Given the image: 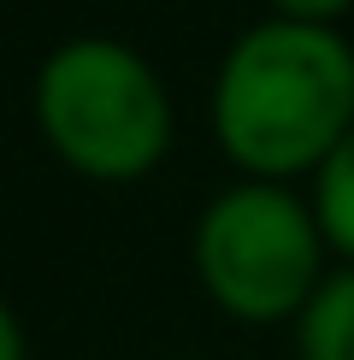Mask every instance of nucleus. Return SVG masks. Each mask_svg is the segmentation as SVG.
<instances>
[{"label":"nucleus","mask_w":354,"mask_h":360,"mask_svg":"<svg viewBox=\"0 0 354 360\" xmlns=\"http://www.w3.org/2000/svg\"><path fill=\"white\" fill-rule=\"evenodd\" d=\"M213 142L236 177L295 184L354 130V41L343 24L260 18L213 71Z\"/></svg>","instance_id":"nucleus-1"},{"label":"nucleus","mask_w":354,"mask_h":360,"mask_svg":"<svg viewBox=\"0 0 354 360\" xmlns=\"http://www.w3.org/2000/svg\"><path fill=\"white\" fill-rule=\"evenodd\" d=\"M36 124L65 172L142 184L166 166L177 112L154 59L112 36H71L36 71Z\"/></svg>","instance_id":"nucleus-2"},{"label":"nucleus","mask_w":354,"mask_h":360,"mask_svg":"<svg viewBox=\"0 0 354 360\" xmlns=\"http://www.w3.org/2000/svg\"><path fill=\"white\" fill-rule=\"evenodd\" d=\"M189 260L206 302L236 325H289L336 266L313 201L266 177H236L201 207Z\"/></svg>","instance_id":"nucleus-3"},{"label":"nucleus","mask_w":354,"mask_h":360,"mask_svg":"<svg viewBox=\"0 0 354 360\" xmlns=\"http://www.w3.org/2000/svg\"><path fill=\"white\" fill-rule=\"evenodd\" d=\"M295 360H354V266L336 260L307 295V307L289 319Z\"/></svg>","instance_id":"nucleus-4"},{"label":"nucleus","mask_w":354,"mask_h":360,"mask_svg":"<svg viewBox=\"0 0 354 360\" xmlns=\"http://www.w3.org/2000/svg\"><path fill=\"white\" fill-rule=\"evenodd\" d=\"M307 201H313V219H319L324 243H331V260L354 266V130L307 177Z\"/></svg>","instance_id":"nucleus-5"},{"label":"nucleus","mask_w":354,"mask_h":360,"mask_svg":"<svg viewBox=\"0 0 354 360\" xmlns=\"http://www.w3.org/2000/svg\"><path fill=\"white\" fill-rule=\"evenodd\" d=\"M277 18H307V24H343L354 0H266Z\"/></svg>","instance_id":"nucleus-6"},{"label":"nucleus","mask_w":354,"mask_h":360,"mask_svg":"<svg viewBox=\"0 0 354 360\" xmlns=\"http://www.w3.org/2000/svg\"><path fill=\"white\" fill-rule=\"evenodd\" d=\"M24 325H18V313H12L6 302H0V360H24Z\"/></svg>","instance_id":"nucleus-7"},{"label":"nucleus","mask_w":354,"mask_h":360,"mask_svg":"<svg viewBox=\"0 0 354 360\" xmlns=\"http://www.w3.org/2000/svg\"><path fill=\"white\" fill-rule=\"evenodd\" d=\"M166 360H201V354H166Z\"/></svg>","instance_id":"nucleus-8"}]
</instances>
